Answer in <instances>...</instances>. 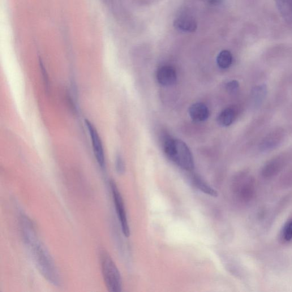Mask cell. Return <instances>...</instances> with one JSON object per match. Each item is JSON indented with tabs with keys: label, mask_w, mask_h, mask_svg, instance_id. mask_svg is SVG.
Here are the masks:
<instances>
[{
	"label": "cell",
	"mask_w": 292,
	"mask_h": 292,
	"mask_svg": "<svg viewBox=\"0 0 292 292\" xmlns=\"http://www.w3.org/2000/svg\"><path fill=\"white\" fill-rule=\"evenodd\" d=\"M21 226L24 242L38 270L51 284L60 286L61 278L58 270L52 257L38 239L33 222L27 216H22Z\"/></svg>",
	"instance_id": "obj_1"
},
{
	"label": "cell",
	"mask_w": 292,
	"mask_h": 292,
	"mask_svg": "<svg viewBox=\"0 0 292 292\" xmlns=\"http://www.w3.org/2000/svg\"><path fill=\"white\" fill-rule=\"evenodd\" d=\"M167 157L183 170L191 171L194 169V161L187 144L178 139H167L164 144Z\"/></svg>",
	"instance_id": "obj_2"
},
{
	"label": "cell",
	"mask_w": 292,
	"mask_h": 292,
	"mask_svg": "<svg viewBox=\"0 0 292 292\" xmlns=\"http://www.w3.org/2000/svg\"><path fill=\"white\" fill-rule=\"evenodd\" d=\"M101 271L107 289L110 291L122 290V280L121 273L113 259L105 251L101 253Z\"/></svg>",
	"instance_id": "obj_3"
},
{
	"label": "cell",
	"mask_w": 292,
	"mask_h": 292,
	"mask_svg": "<svg viewBox=\"0 0 292 292\" xmlns=\"http://www.w3.org/2000/svg\"><path fill=\"white\" fill-rule=\"evenodd\" d=\"M110 184L116 212L117 213L122 233L126 237L128 238L130 235V227L122 196L114 180H111Z\"/></svg>",
	"instance_id": "obj_4"
},
{
	"label": "cell",
	"mask_w": 292,
	"mask_h": 292,
	"mask_svg": "<svg viewBox=\"0 0 292 292\" xmlns=\"http://www.w3.org/2000/svg\"><path fill=\"white\" fill-rule=\"evenodd\" d=\"M85 123L88 128L90 136L91 137L94 153L95 154L98 163L102 168H104L105 164V158L104 148H103L100 136L99 135L95 127L88 119H85Z\"/></svg>",
	"instance_id": "obj_5"
},
{
	"label": "cell",
	"mask_w": 292,
	"mask_h": 292,
	"mask_svg": "<svg viewBox=\"0 0 292 292\" xmlns=\"http://www.w3.org/2000/svg\"><path fill=\"white\" fill-rule=\"evenodd\" d=\"M236 192L240 199L244 201L250 200L254 196L255 188L252 179L244 178L236 185Z\"/></svg>",
	"instance_id": "obj_6"
},
{
	"label": "cell",
	"mask_w": 292,
	"mask_h": 292,
	"mask_svg": "<svg viewBox=\"0 0 292 292\" xmlns=\"http://www.w3.org/2000/svg\"><path fill=\"white\" fill-rule=\"evenodd\" d=\"M284 138V134L280 130H276L270 132L261 141L260 149L261 152H267L277 147Z\"/></svg>",
	"instance_id": "obj_7"
},
{
	"label": "cell",
	"mask_w": 292,
	"mask_h": 292,
	"mask_svg": "<svg viewBox=\"0 0 292 292\" xmlns=\"http://www.w3.org/2000/svg\"><path fill=\"white\" fill-rule=\"evenodd\" d=\"M158 83L163 86H171L177 81V72L173 67L164 66L160 67L157 72Z\"/></svg>",
	"instance_id": "obj_8"
},
{
	"label": "cell",
	"mask_w": 292,
	"mask_h": 292,
	"mask_svg": "<svg viewBox=\"0 0 292 292\" xmlns=\"http://www.w3.org/2000/svg\"><path fill=\"white\" fill-rule=\"evenodd\" d=\"M189 114L193 121L203 122L209 117V111L207 106L203 103H196L190 107Z\"/></svg>",
	"instance_id": "obj_9"
},
{
	"label": "cell",
	"mask_w": 292,
	"mask_h": 292,
	"mask_svg": "<svg viewBox=\"0 0 292 292\" xmlns=\"http://www.w3.org/2000/svg\"><path fill=\"white\" fill-rule=\"evenodd\" d=\"M284 161L281 157L273 159L263 167L262 175L266 178H271L276 175L282 168Z\"/></svg>",
	"instance_id": "obj_10"
},
{
	"label": "cell",
	"mask_w": 292,
	"mask_h": 292,
	"mask_svg": "<svg viewBox=\"0 0 292 292\" xmlns=\"http://www.w3.org/2000/svg\"><path fill=\"white\" fill-rule=\"evenodd\" d=\"M174 27L184 32H194L197 29L195 20L190 16H181L174 21Z\"/></svg>",
	"instance_id": "obj_11"
},
{
	"label": "cell",
	"mask_w": 292,
	"mask_h": 292,
	"mask_svg": "<svg viewBox=\"0 0 292 292\" xmlns=\"http://www.w3.org/2000/svg\"><path fill=\"white\" fill-rule=\"evenodd\" d=\"M278 10L287 23H292V0H275Z\"/></svg>",
	"instance_id": "obj_12"
},
{
	"label": "cell",
	"mask_w": 292,
	"mask_h": 292,
	"mask_svg": "<svg viewBox=\"0 0 292 292\" xmlns=\"http://www.w3.org/2000/svg\"><path fill=\"white\" fill-rule=\"evenodd\" d=\"M192 182L194 186L204 194L212 197L218 196L217 192L211 186L204 181V180L197 175H194L192 177Z\"/></svg>",
	"instance_id": "obj_13"
},
{
	"label": "cell",
	"mask_w": 292,
	"mask_h": 292,
	"mask_svg": "<svg viewBox=\"0 0 292 292\" xmlns=\"http://www.w3.org/2000/svg\"><path fill=\"white\" fill-rule=\"evenodd\" d=\"M267 94V88L265 85L256 86L252 90V98L253 104L259 106L264 101Z\"/></svg>",
	"instance_id": "obj_14"
},
{
	"label": "cell",
	"mask_w": 292,
	"mask_h": 292,
	"mask_svg": "<svg viewBox=\"0 0 292 292\" xmlns=\"http://www.w3.org/2000/svg\"><path fill=\"white\" fill-rule=\"evenodd\" d=\"M235 119V111L233 109L227 108L218 115L217 121L222 126H229Z\"/></svg>",
	"instance_id": "obj_15"
},
{
	"label": "cell",
	"mask_w": 292,
	"mask_h": 292,
	"mask_svg": "<svg viewBox=\"0 0 292 292\" xmlns=\"http://www.w3.org/2000/svg\"><path fill=\"white\" fill-rule=\"evenodd\" d=\"M217 62L219 67L222 68H229L233 62V55L229 50H223L218 55Z\"/></svg>",
	"instance_id": "obj_16"
},
{
	"label": "cell",
	"mask_w": 292,
	"mask_h": 292,
	"mask_svg": "<svg viewBox=\"0 0 292 292\" xmlns=\"http://www.w3.org/2000/svg\"><path fill=\"white\" fill-rule=\"evenodd\" d=\"M281 238L285 242H290L292 240V219L287 221L281 231Z\"/></svg>",
	"instance_id": "obj_17"
},
{
	"label": "cell",
	"mask_w": 292,
	"mask_h": 292,
	"mask_svg": "<svg viewBox=\"0 0 292 292\" xmlns=\"http://www.w3.org/2000/svg\"><path fill=\"white\" fill-rule=\"evenodd\" d=\"M115 169L119 174H123L124 173H125V164H124V162L122 157L119 156V155H118V156L116 157Z\"/></svg>",
	"instance_id": "obj_18"
},
{
	"label": "cell",
	"mask_w": 292,
	"mask_h": 292,
	"mask_svg": "<svg viewBox=\"0 0 292 292\" xmlns=\"http://www.w3.org/2000/svg\"><path fill=\"white\" fill-rule=\"evenodd\" d=\"M239 84L237 81L234 80L229 82L226 85V88L230 92H234L239 88Z\"/></svg>",
	"instance_id": "obj_19"
},
{
	"label": "cell",
	"mask_w": 292,
	"mask_h": 292,
	"mask_svg": "<svg viewBox=\"0 0 292 292\" xmlns=\"http://www.w3.org/2000/svg\"><path fill=\"white\" fill-rule=\"evenodd\" d=\"M208 1L210 4H212V5L216 6L222 3L224 0H208Z\"/></svg>",
	"instance_id": "obj_20"
}]
</instances>
